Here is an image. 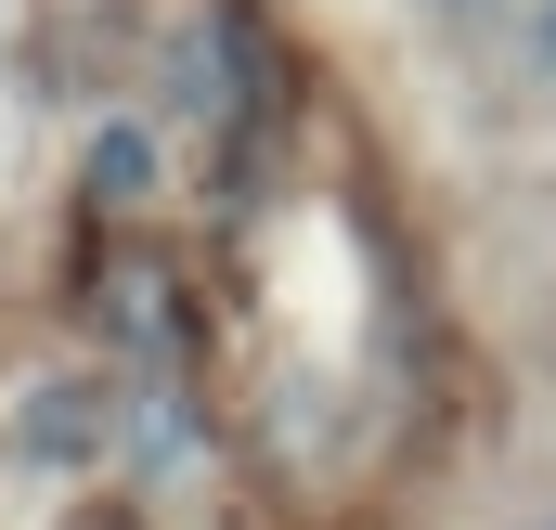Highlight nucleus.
<instances>
[{"instance_id":"1","label":"nucleus","mask_w":556,"mask_h":530,"mask_svg":"<svg viewBox=\"0 0 556 530\" xmlns=\"http://www.w3.org/2000/svg\"><path fill=\"white\" fill-rule=\"evenodd\" d=\"M453 13H466L492 52H518V65H531V78L556 91V0H453Z\"/></svg>"},{"instance_id":"2","label":"nucleus","mask_w":556,"mask_h":530,"mask_svg":"<svg viewBox=\"0 0 556 530\" xmlns=\"http://www.w3.org/2000/svg\"><path fill=\"white\" fill-rule=\"evenodd\" d=\"M531 530H556V505H544V518H531Z\"/></svg>"}]
</instances>
